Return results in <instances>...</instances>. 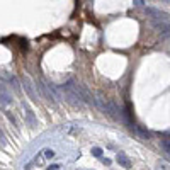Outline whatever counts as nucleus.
I'll list each match as a JSON object with an SVG mask.
<instances>
[{
  "label": "nucleus",
  "instance_id": "obj_6",
  "mask_svg": "<svg viewBox=\"0 0 170 170\" xmlns=\"http://www.w3.org/2000/svg\"><path fill=\"white\" fill-rule=\"evenodd\" d=\"M24 109H26V119H27V124L31 126V128H34V126L37 124V121H36V118H34V112L31 111L27 106H24Z\"/></svg>",
  "mask_w": 170,
  "mask_h": 170
},
{
  "label": "nucleus",
  "instance_id": "obj_1",
  "mask_svg": "<svg viewBox=\"0 0 170 170\" xmlns=\"http://www.w3.org/2000/svg\"><path fill=\"white\" fill-rule=\"evenodd\" d=\"M65 85H67L68 89H70L71 92L75 94V97H77V99L80 100L82 104H83V102H89V104H92V102H94L92 95H90V94L87 92V90H85V89H83V87H82L80 83H77V82H75V80H70V82H68V83H65Z\"/></svg>",
  "mask_w": 170,
  "mask_h": 170
},
{
  "label": "nucleus",
  "instance_id": "obj_2",
  "mask_svg": "<svg viewBox=\"0 0 170 170\" xmlns=\"http://www.w3.org/2000/svg\"><path fill=\"white\" fill-rule=\"evenodd\" d=\"M22 83H24V90H26L27 95L31 97V100H34V102H36V100H37V95H36V92H34V87H33V82H31V78L26 77V75H22Z\"/></svg>",
  "mask_w": 170,
  "mask_h": 170
},
{
  "label": "nucleus",
  "instance_id": "obj_8",
  "mask_svg": "<svg viewBox=\"0 0 170 170\" xmlns=\"http://www.w3.org/2000/svg\"><path fill=\"white\" fill-rule=\"evenodd\" d=\"M102 148H99V146H95V148H92V155L94 156H97V158H99V156H102Z\"/></svg>",
  "mask_w": 170,
  "mask_h": 170
},
{
  "label": "nucleus",
  "instance_id": "obj_4",
  "mask_svg": "<svg viewBox=\"0 0 170 170\" xmlns=\"http://www.w3.org/2000/svg\"><path fill=\"white\" fill-rule=\"evenodd\" d=\"M0 104H4V106L12 104V97L9 95V92H7V89H5L4 83H0Z\"/></svg>",
  "mask_w": 170,
  "mask_h": 170
},
{
  "label": "nucleus",
  "instance_id": "obj_11",
  "mask_svg": "<svg viewBox=\"0 0 170 170\" xmlns=\"http://www.w3.org/2000/svg\"><path fill=\"white\" fill-rule=\"evenodd\" d=\"M77 170H92V168H77Z\"/></svg>",
  "mask_w": 170,
  "mask_h": 170
},
{
  "label": "nucleus",
  "instance_id": "obj_9",
  "mask_svg": "<svg viewBox=\"0 0 170 170\" xmlns=\"http://www.w3.org/2000/svg\"><path fill=\"white\" fill-rule=\"evenodd\" d=\"M43 153H44V156H46V158H53V156H55V152H53V150H49V148L43 150Z\"/></svg>",
  "mask_w": 170,
  "mask_h": 170
},
{
  "label": "nucleus",
  "instance_id": "obj_5",
  "mask_svg": "<svg viewBox=\"0 0 170 170\" xmlns=\"http://www.w3.org/2000/svg\"><path fill=\"white\" fill-rule=\"evenodd\" d=\"M116 160H118V163L121 167H124V168H131V160H129V156L126 155V153H118Z\"/></svg>",
  "mask_w": 170,
  "mask_h": 170
},
{
  "label": "nucleus",
  "instance_id": "obj_10",
  "mask_svg": "<svg viewBox=\"0 0 170 170\" xmlns=\"http://www.w3.org/2000/svg\"><path fill=\"white\" fill-rule=\"evenodd\" d=\"M61 168V165H58V163H53V165L48 167V170H60Z\"/></svg>",
  "mask_w": 170,
  "mask_h": 170
},
{
  "label": "nucleus",
  "instance_id": "obj_3",
  "mask_svg": "<svg viewBox=\"0 0 170 170\" xmlns=\"http://www.w3.org/2000/svg\"><path fill=\"white\" fill-rule=\"evenodd\" d=\"M146 15L156 19V21H167V19H168V14H167V12L158 10V9H152V7L146 9Z\"/></svg>",
  "mask_w": 170,
  "mask_h": 170
},
{
  "label": "nucleus",
  "instance_id": "obj_7",
  "mask_svg": "<svg viewBox=\"0 0 170 170\" xmlns=\"http://www.w3.org/2000/svg\"><path fill=\"white\" fill-rule=\"evenodd\" d=\"M160 148H162L163 153L170 158V140H160Z\"/></svg>",
  "mask_w": 170,
  "mask_h": 170
}]
</instances>
